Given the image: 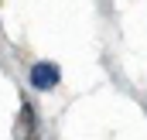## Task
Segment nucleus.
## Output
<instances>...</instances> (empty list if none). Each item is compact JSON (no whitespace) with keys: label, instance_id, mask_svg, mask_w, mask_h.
Instances as JSON below:
<instances>
[{"label":"nucleus","instance_id":"nucleus-2","mask_svg":"<svg viewBox=\"0 0 147 140\" xmlns=\"http://www.w3.org/2000/svg\"><path fill=\"white\" fill-rule=\"evenodd\" d=\"M31 127H34V113H31V106L24 103V113H21V137H28Z\"/></svg>","mask_w":147,"mask_h":140},{"label":"nucleus","instance_id":"nucleus-1","mask_svg":"<svg viewBox=\"0 0 147 140\" xmlns=\"http://www.w3.org/2000/svg\"><path fill=\"white\" fill-rule=\"evenodd\" d=\"M31 85L34 89H41V92H48V89H55L58 85V79H62V72H58V65H51V62H38L34 69H31Z\"/></svg>","mask_w":147,"mask_h":140}]
</instances>
